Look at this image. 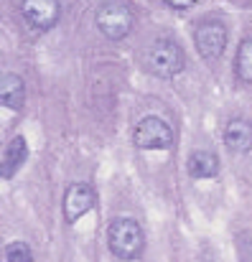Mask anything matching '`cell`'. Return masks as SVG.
Listing matches in <instances>:
<instances>
[{
  "label": "cell",
  "instance_id": "277c9868",
  "mask_svg": "<svg viewBox=\"0 0 252 262\" xmlns=\"http://www.w3.org/2000/svg\"><path fill=\"white\" fill-rule=\"evenodd\" d=\"M97 28L112 38V41H120L130 33L133 28V13L130 8L122 3V0H110L104 5H99L97 10Z\"/></svg>",
  "mask_w": 252,
  "mask_h": 262
},
{
  "label": "cell",
  "instance_id": "8992f818",
  "mask_svg": "<svg viewBox=\"0 0 252 262\" xmlns=\"http://www.w3.org/2000/svg\"><path fill=\"white\" fill-rule=\"evenodd\" d=\"M94 206V191L87 183H72L64 193V219L74 224Z\"/></svg>",
  "mask_w": 252,
  "mask_h": 262
},
{
  "label": "cell",
  "instance_id": "6da1fadb",
  "mask_svg": "<svg viewBox=\"0 0 252 262\" xmlns=\"http://www.w3.org/2000/svg\"><path fill=\"white\" fill-rule=\"evenodd\" d=\"M107 245L120 260H138L145 250V237L133 216H115L107 227Z\"/></svg>",
  "mask_w": 252,
  "mask_h": 262
},
{
  "label": "cell",
  "instance_id": "7c38bea8",
  "mask_svg": "<svg viewBox=\"0 0 252 262\" xmlns=\"http://www.w3.org/2000/svg\"><path fill=\"white\" fill-rule=\"evenodd\" d=\"M235 69H237V77L242 82H250L252 84V36L240 43L237 56H235Z\"/></svg>",
  "mask_w": 252,
  "mask_h": 262
},
{
  "label": "cell",
  "instance_id": "5b68a950",
  "mask_svg": "<svg viewBox=\"0 0 252 262\" xmlns=\"http://www.w3.org/2000/svg\"><path fill=\"white\" fill-rule=\"evenodd\" d=\"M194 43H196V51L201 54V59H206V61L219 59L224 54V46H227V28H224V23L204 20L194 31Z\"/></svg>",
  "mask_w": 252,
  "mask_h": 262
},
{
  "label": "cell",
  "instance_id": "8fae6325",
  "mask_svg": "<svg viewBox=\"0 0 252 262\" xmlns=\"http://www.w3.org/2000/svg\"><path fill=\"white\" fill-rule=\"evenodd\" d=\"M188 173L194 178H214L219 173V158L212 150H194L188 158Z\"/></svg>",
  "mask_w": 252,
  "mask_h": 262
},
{
  "label": "cell",
  "instance_id": "52a82bcc",
  "mask_svg": "<svg viewBox=\"0 0 252 262\" xmlns=\"http://www.w3.org/2000/svg\"><path fill=\"white\" fill-rule=\"evenodd\" d=\"M20 10H23V15L31 26L46 31L59 20L61 5H59V0H23Z\"/></svg>",
  "mask_w": 252,
  "mask_h": 262
},
{
  "label": "cell",
  "instance_id": "30bf717a",
  "mask_svg": "<svg viewBox=\"0 0 252 262\" xmlns=\"http://www.w3.org/2000/svg\"><path fill=\"white\" fill-rule=\"evenodd\" d=\"M26 158H28V145H26V140H23L20 135H15V138L8 143L5 153H3V178H10V176L23 166Z\"/></svg>",
  "mask_w": 252,
  "mask_h": 262
},
{
  "label": "cell",
  "instance_id": "ba28073f",
  "mask_svg": "<svg viewBox=\"0 0 252 262\" xmlns=\"http://www.w3.org/2000/svg\"><path fill=\"white\" fill-rule=\"evenodd\" d=\"M224 145L235 153H247L252 148V122L235 117L224 127Z\"/></svg>",
  "mask_w": 252,
  "mask_h": 262
},
{
  "label": "cell",
  "instance_id": "4fadbf2b",
  "mask_svg": "<svg viewBox=\"0 0 252 262\" xmlns=\"http://www.w3.org/2000/svg\"><path fill=\"white\" fill-rule=\"evenodd\" d=\"M5 262H33L31 247L26 242H10L5 247Z\"/></svg>",
  "mask_w": 252,
  "mask_h": 262
},
{
  "label": "cell",
  "instance_id": "5bb4252c",
  "mask_svg": "<svg viewBox=\"0 0 252 262\" xmlns=\"http://www.w3.org/2000/svg\"><path fill=\"white\" fill-rule=\"evenodd\" d=\"M196 0H166V5L171 8H176V10H186V8H191Z\"/></svg>",
  "mask_w": 252,
  "mask_h": 262
},
{
  "label": "cell",
  "instance_id": "7a4b0ae2",
  "mask_svg": "<svg viewBox=\"0 0 252 262\" xmlns=\"http://www.w3.org/2000/svg\"><path fill=\"white\" fill-rule=\"evenodd\" d=\"M145 69L161 79H168L183 69V54L171 38H158L145 51Z\"/></svg>",
  "mask_w": 252,
  "mask_h": 262
},
{
  "label": "cell",
  "instance_id": "9c48e42d",
  "mask_svg": "<svg viewBox=\"0 0 252 262\" xmlns=\"http://www.w3.org/2000/svg\"><path fill=\"white\" fill-rule=\"evenodd\" d=\"M0 99L8 110L18 112L23 107V99H26V84L18 74H3L0 79Z\"/></svg>",
  "mask_w": 252,
  "mask_h": 262
},
{
  "label": "cell",
  "instance_id": "3957f363",
  "mask_svg": "<svg viewBox=\"0 0 252 262\" xmlns=\"http://www.w3.org/2000/svg\"><path fill=\"white\" fill-rule=\"evenodd\" d=\"M133 140L143 150H166V148L173 145V127L168 125L163 117L148 115V117H143L135 125Z\"/></svg>",
  "mask_w": 252,
  "mask_h": 262
}]
</instances>
